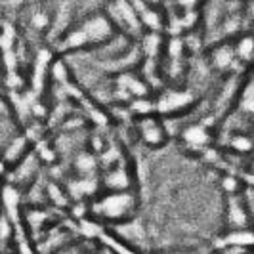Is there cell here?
Here are the masks:
<instances>
[{"mask_svg": "<svg viewBox=\"0 0 254 254\" xmlns=\"http://www.w3.org/2000/svg\"><path fill=\"white\" fill-rule=\"evenodd\" d=\"M117 37L119 33L107 12H92L76 19L69 27V31L56 40V48L67 54L92 52L96 48L107 46Z\"/></svg>", "mask_w": 254, "mask_h": 254, "instance_id": "1", "label": "cell"}, {"mask_svg": "<svg viewBox=\"0 0 254 254\" xmlns=\"http://www.w3.org/2000/svg\"><path fill=\"white\" fill-rule=\"evenodd\" d=\"M134 210H136V197L130 190L111 191L92 204V214L102 218V222H115V224L130 220Z\"/></svg>", "mask_w": 254, "mask_h": 254, "instance_id": "2", "label": "cell"}, {"mask_svg": "<svg viewBox=\"0 0 254 254\" xmlns=\"http://www.w3.org/2000/svg\"><path fill=\"white\" fill-rule=\"evenodd\" d=\"M107 15H109V19L113 21V25L117 31L134 35L136 31L143 29L140 15H138V10H136L134 4H128V2H115V4H109Z\"/></svg>", "mask_w": 254, "mask_h": 254, "instance_id": "3", "label": "cell"}, {"mask_svg": "<svg viewBox=\"0 0 254 254\" xmlns=\"http://www.w3.org/2000/svg\"><path fill=\"white\" fill-rule=\"evenodd\" d=\"M136 132L140 140L149 147H161L166 141V130L161 119L155 115H141L136 123Z\"/></svg>", "mask_w": 254, "mask_h": 254, "instance_id": "4", "label": "cell"}, {"mask_svg": "<svg viewBox=\"0 0 254 254\" xmlns=\"http://www.w3.org/2000/svg\"><path fill=\"white\" fill-rule=\"evenodd\" d=\"M184 141L191 147L203 149L208 143V132L204 127H188V130L184 132Z\"/></svg>", "mask_w": 254, "mask_h": 254, "instance_id": "5", "label": "cell"}, {"mask_svg": "<svg viewBox=\"0 0 254 254\" xmlns=\"http://www.w3.org/2000/svg\"><path fill=\"white\" fill-rule=\"evenodd\" d=\"M247 82L249 84H245L241 92V105L249 111H254V73Z\"/></svg>", "mask_w": 254, "mask_h": 254, "instance_id": "6", "label": "cell"}, {"mask_svg": "<svg viewBox=\"0 0 254 254\" xmlns=\"http://www.w3.org/2000/svg\"><path fill=\"white\" fill-rule=\"evenodd\" d=\"M247 13H249V17H253L254 19V2L247 4Z\"/></svg>", "mask_w": 254, "mask_h": 254, "instance_id": "7", "label": "cell"}, {"mask_svg": "<svg viewBox=\"0 0 254 254\" xmlns=\"http://www.w3.org/2000/svg\"><path fill=\"white\" fill-rule=\"evenodd\" d=\"M170 254H191V253H170Z\"/></svg>", "mask_w": 254, "mask_h": 254, "instance_id": "8", "label": "cell"}]
</instances>
